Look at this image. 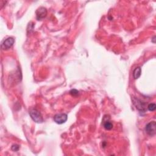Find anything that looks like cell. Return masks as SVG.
<instances>
[{
  "instance_id": "obj_1",
  "label": "cell",
  "mask_w": 156,
  "mask_h": 156,
  "mask_svg": "<svg viewBox=\"0 0 156 156\" xmlns=\"http://www.w3.org/2000/svg\"><path fill=\"white\" fill-rule=\"evenodd\" d=\"M29 115L31 119L37 123H42L44 122V119L42 114L37 109H31L29 111Z\"/></svg>"
},
{
  "instance_id": "obj_2",
  "label": "cell",
  "mask_w": 156,
  "mask_h": 156,
  "mask_svg": "<svg viewBox=\"0 0 156 156\" xmlns=\"http://www.w3.org/2000/svg\"><path fill=\"white\" fill-rule=\"evenodd\" d=\"M146 132L150 136H154L156 133V123L155 122H151L146 125L145 127Z\"/></svg>"
},
{
  "instance_id": "obj_3",
  "label": "cell",
  "mask_w": 156,
  "mask_h": 156,
  "mask_svg": "<svg viewBox=\"0 0 156 156\" xmlns=\"http://www.w3.org/2000/svg\"><path fill=\"white\" fill-rule=\"evenodd\" d=\"M68 119V116L65 113L56 114L54 116V121L58 125H62L65 123Z\"/></svg>"
},
{
  "instance_id": "obj_4",
  "label": "cell",
  "mask_w": 156,
  "mask_h": 156,
  "mask_svg": "<svg viewBox=\"0 0 156 156\" xmlns=\"http://www.w3.org/2000/svg\"><path fill=\"white\" fill-rule=\"evenodd\" d=\"M15 42V41L14 38L12 37H9L6 38V40L3 42L2 44V48L4 50H7L10 49L14 45Z\"/></svg>"
},
{
  "instance_id": "obj_5",
  "label": "cell",
  "mask_w": 156,
  "mask_h": 156,
  "mask_svg": "<svg viewBox=\"0 0 156 156\" xmlns=\"http://www.w3.org/2000/svg\"><path fill=\"white\" fill-rule=\"evenodd\" d=\"M47 15V9L43 7L39 8L36 11V17L38 20H41L46 17Z\"/></svg>"
},
{
  "instance_id": "obj_6",
  "label": "cell",
  "mask_w": 156,
  "mask_h": 156,
  "mask_svg": "<svg viewBox=\"0 0 156 156\" xmlns=\"http://www.w3.org/2000/svg\"><path fill=\"white\" fill-rule=\"evenodd\" d=\"M132 101L135 106L136 107V109H137L140 112H145V104L140 101L138 99L133 98Z\"/></svg>"
},
{
  "instance_id": "obj_7",
  "label": "cell",
  "mask_w": 156,
  "mask_h": 156,
  "mask_svg": "<svg viewBox=\"0 0 156 156\" xmlns=\"http://www.w3.org/2000/svg\"><path fill=\"white\" fill-rule=\"evenodd\" d=\"M141 69L140 67H136L135 68V70L133 71V76L135 80H137L138 78H139L141 76Z\"/></svg>"
},
{
  "instance_id": "obj_8",
  "label": "cell",
  "mask_w": 156,
  "mask_h": 156,
  "mask_svg": "<svg viewBox=\"0 0 156 156\" xmlns=\"http://www.w3.org/2000/svg\"><path fill=\"white\" fill-rule=\"evenodd\" d=\"M104 128L106 130H111L113 128V124L107 120L104 122Z\"/></svg>"
},
{
  "instance_id": "obj_9",
  "label": "cell",
  "mask_w": 156,
  "mask_h": 156,
  "mask_svg": "<svg viewBox=\"0 0 156 156\" xmlns=\"http://www.w3.org/2000/svg\"><path fill=\"white\" fill-rule=\"evenodd\" d=\"M148 110H149V111H151V112L154 111V110H155V109H156V105H155V104H154V103H151V104H149L148 105Z\"/></svg>"
},
{
  "instance_id": "obj_10",
  "label": "cell",
  "mask_w": 156,
  "mask_h": 156,
  "mask_svg": "<svg viewBox=\"0 0 156 156\" xmlns=\"http://www.w3.org/2000/svg\"><path fill=\"white\" fill-rule=\"evenodd\" d=\"M70 93L73 96H77V95H79V92H78L77 90H75V89L71 90Z\"/></svg>"
},
{
  "instance_id": "obj_11",
  "label": "cell",
  "mask_w": 156,
  "mask_h": 156,
  "mask_svg": "<svg viewBox=\"0 0 156 156\" xmlns=\"http://www.w3.org/2000/svg\"><path fill=\"white\" fill-rule=\"evenodd\" d=\"M12 149L13 150V151H17L18 149H19V146H18V145H14V146H12Z\"/></svg>"
}]
</instances>
